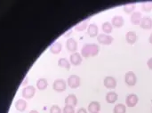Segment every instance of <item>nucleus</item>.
Here are the masks:
<instances>
[{"label":"nucleus","instance_id":"412c9836","mask_svg":"<svg viewBox=\"0 0 152 113\" xmlns=\"http://www.w3.org/2000/svg\"><path fill=\"white\" fill-rule=\"evenodd\" d=\"M90 45L91 44H85L81 49V55L85 58H88L90 55Z\"/></svg>","mask_w":152,"mask_h":113},{"label":"nucleus","instance_id":"9b49d317","mask_svg":"<svg viewBox=\"0 0 152 113\" xmlns=\"http://www.w3.org/2000/svg\"><path fill=\"white\" fill-rule=\"evenodd\" d=\"M140 26L142 29H151L152 28V19L149 16H144L142 17V21H141V23H140Z\"/></svg>","mask_w":152,"mask_h":113},{"label":"nucleus","instance_id":"6ab92c4d","mask_svg":"<svg viewBox=\"0 0 152 113\" xmlns=\"http://www.w3.org/2000/svg\"><path fill=\"white\" fill-rule=\"evenodd\" d=\"M15 108L19 112H23L27 108V103L23 99H19L15 102Z\"/></svg>","mask_w":152,"mask_h":113},{"label":"nucleus","instance_id":"393cba45","mask_svg":"<svg viewBox=\"0 0 152 113\" xmlns=\"http://www.w3.org/2000/svg\"><path fill=\"white\" fill-rule=\"evenodd\" d=\"M126 106L122 103H118L115 105L113 113H126Z\"/></svg>","mask_w":152,"mask_h":113},{"label":"nucleus","instance_id":"c756f323","mask_svg":"<svg viewBox=\"0 0 152 113\" xmlns=\"http://www.w3.org/2000/svg\"><path fill=\"white\" fill-rule=\"evenodd\" d=\"M50 113H62V111L58 105H53L50 108Z\"/></svg>","mask_w":152,"mask_h":113},{"label":"nucleus","instance_id":"4468645a","mask_svg":"<svg viewBox=\"0 0 152 113\" xmlns=\"http://www.w3.org/2000/svg\"><path fill=\"white\" fill-rule=\"evenodd\" d=\"M126 40L128 44L130 45H134L136 40H137V35H136V32L135 31H128L126 35Z\"/></svg>","mask_w":152,"mask_h":113},{"label":"nucleus","instance_id":"a211bd4d","mask_svg":"<svg viewBox=\"0 0 152 113\" xmlns=\"http://www.w3.org/2000/svg\"><path fill=\"white\" fill-rule=\"evenodd\" d=\"M62 45L60 42H54L50 45V52L53 54H58L61 51Z\"/></svg>","mask_w":152,"mask_h":113},{"label":"nucleus","instance_id":"c9c22d12","mask_svg":"<svg viewBox=\"0 0 152 113\" xmlns=\"http://www.w3.org/2000/svg\"><path fill=\"white\" fill-rule=\"evenodd\" d=\"M95 113H99V112H95Z\"/></svg>","mask_w":152,"mask_h":113},{"label":"nucleus","instance_id":"f03ea898","mask_svg":"<svg viewBox=\"0 0 152 113\" xmlns=\"http://www.w3.org/2000/svg\"><path fill=\"white\" fill-rule=\"evenodd\" d=\"M125 82L126 85L130 86V87H133L136 84L137 82V77L135 75L134 72L133 71H128L126 73L125 75Z\"/></svg>","mask_w":152,"mask_h":113},{"label":"nucleus","instance_id":"f3484780","mask_svg":"<svg viewBox=\"0 0 152 113\" xmlns=\"http://www.w3.org/2000/svg\"><path fill=\"white\" fill-rule=\"evenodd\" d=\"M118 98V94L113 92V91H110V92H109L106 95V102L108 103H116Z\"/></svg>","mask_w":152,"mask_h":113},{"label":"nucleus","instance_id":"f704fd0d","mask_svg":"<svg viewBox=\"0 0 152 113\" xmlns=\"http://www.w3.org/2000/svg\"><path fill=\"white\" fill-rule=\"evenodd\" d=\"M29 113H38V112H37V111H31Z\"/></svg>","mask_w":152,"mask_h":113},{"label":"nucleus","instance_id":"5701e85b","mask_svg":"<svg viewBox=\"0 0 152 113\" xmlns=\"http://www.w3.org/2000/svg\"><path fill=\"white\" fill-rule=\"evenodd\" d=\"M102 30H103V32L104 33H106V34H110V33H111L112 32V29H113V26H112V24L110 23V22H109V21H105V22H103V24H102Z\"/></svg>","mask_w":152,"mask_h":113},{"label":"nucleus","instance_id":"7c9ffc66","mask_svg":"<svg viewBox=\"0 0 152 113\" xmlns=\"http://www.w3.org/2000/svg\"><path fill=\"white\" fill-rule=\"evenodd\" d=\"M147 65H148L149 69L152 70V57L151 58H150V59L148 60V62H147Z\"/></svg>","mask_w":152,"mask_h":113},{"label":"nucleus","instance_id":"4be33fe9","mask_svg":"<svg viewBox=\"0 0 152 113\" xmlns=\"http://www.w3.org/2000/svg\"><path fill=\"white\" fill-rule=\"evenodd\" d=\"M58 66L61 67V68H64V69H67V70H69L70 62L66 58H61L58 61Z\"/></svg>","mask_w":152,"mask_h":113},{"label":"nucleus","instance_id":"423d86ee","mask_svg":"<svg viewBox=\"0 0 152 113\" xmlns=\"http://www.w3.org/2000/svg\"><path fill=\"white\" fill-rule=\"evenodd\" d=\"M103 84L105 86L106 88L108 89H113L117 87V80L115 78L111 77V76H108L104 79L103 80Z\"/></svg>","mask_w":152,"mask_h":113},{"label":"nucleus","instance_id":"0eeeda50","mask_svg":"<svg viewBox=\"0 0 152 113\" xmlns=\"http://www.w3.org/2000/svg\"><path fill=\"white\" fill-rule=\"evenodd\" d=\"M139 98L135 94H130L129 95L126 96V104L128 107H134L138 103Z\"/></svg>","mask_w":152,"mask_h":113},{"label":"nucleus","instance_id":"2f4dec72","mask_svg":"<svg viewBox=\"0 0 152 113\" xmlns=\"http://www.w3.org/2000/svg\"><path fill=\"white\" fill-rule=\"evenodd\" d=\"M77 113H88V112H87V111H86L85 108H80V109H78V110H77Z\"/></svg>","mask_w":152,"mask_h":113},{"label":"nucleus","instance_id":"dca6fc26","mask_svg":"<svg viewBox=\"0 0 152 113\" xmlns=\"http://www.w3.org/2000/svg\"><path fill=\"white\" fill-rule=\"evenodd\" d=\"M101 110V104L99 102L96 101H93L89 103L88 105V112L91 113L99 112V111Z\"/></svg>","mask_w":152,"mask_h":113},{"label":"nucleus","instance_id":"2eb2a0df","mask_svg":"<svg viewBox=\"0 0 152 113\" xmlns=\"http://www.w3.org/2000/svg\"><path fill=\"white\" fill-rule=\"evenodd\" d=\"M65 104L66 105H70L75 107L77 104V98L75 95L70 94L66 98H65Z\"/></svg>","mask_w":152,"mask_h":113},{"label":"nucleus","instance_id":"72a5a7b5","mask_svg":"<svg viewBox=\"0 0 152 113\" xmlns=\"http://www.w3.org/2000/svg\"><path fill=\"white\" fill-rule=\"evenodd\" d=\"M149 41H150V43H151V44H152V33L151 34L150 37H149Z\"/></svg>","mask_w":152,"mask_h":113},{"label":"nucleus","instance_id":"ddd939ff","mask_svg":"<svg viewBox=\"0 0 152 113\" xmlns=\"http://www.w3.org/2000/svg\"><path fill=\"white\" fill-rule=\"evenodd\" d=\"M142 19V12H134L131 15V22L134 24V25H140L141 23V21Z\"/></svg>","mask_w":152,"mask_h":113},{"label":"nucleus","instance_id":"f257e3e1","mask_svg":"<svg viewBox=\"0 0 152 113\" xmlns=\"http://www.w3.org/2000/svg\"><path fill=\"white\" fill-rule=\"evenodd\" d=\"M67 87V83L64 79H58L56 80H54L53 84V88L54 91L58 92V93H61L63 91L66 90Z\"/></svg>","mask_w":152,"mask_h":113},{"label":"nucleus","instance_id":"7ed1b4c3","mask_svg":"<svg viewBox=\"0 0 152 113\" xmlns=\"http://www.w3.org/2000/svg\"><path fill=\"white\" fill-rule=\"evenodd\" d=\"M36 93V88L33 86H28L24 87L21 91V95L25 99H31Z\"/></svg>","mask_w":152,"mask_h":113},{"label":"nucleus","instance_id":"cd10ccee","mask_svg":"<svg viewBox=\"0 0 152 113\" xmlns=\"http://www.w3.org/2000/svg\"><path fill=\"white\" fill-rule=\"evenodd\" d=\"M142 9L144 12H151L152 10V2H144V3H142Z\"/></svg>","mask_w":152,"mask_h":113},{"label":"nucleus","instance_id":"bb28decb","mask_svg":"<svg viewBox=\"0 0 152 113\" xmlns=\"http://www.w3.org/2000/svg\"><path fill=\"white\" fill-rule=\"evenodd\" d=\"M87 25H88V20L83 21L79 22L77 25H76L75 29H76L77 31H83V30H85V29L88 27Z\"/></svg>","mask_w":152,"mask_h":113},{"label":"nucleus","instance_id":"39448f33","mask_svg":"<svg viewBox=\"0 0 152 113\" xmlns=\"http://www.w3.org/2000/svg\"><path fill=\"white\" fill-rule=\"evenodd\" d=\"M68 85L71 88H77L80 86V78L77 75H70L67 81Z\"/></svg>","mask_w":152,"mask_h":113},{"label":"nucleus","instance_id":"f8f14e48","mask_svg":"<svg viewBox=\"0 0 152 113\" xmlns=\"http://www.w3.org/2000/svg\"><path fill=\"white\" fill-rule=\"evenodd\" d=\"M87 33L91 37H97L99 35V29L95 23H91L87 27Z\"/></svg>","mask_w":152,"mask_h":113},{"label":"nucleus","instance_id":"9d476101","mask_svg":"<svg viewBox=\"0 0 152 113\" xmlns=\"http://www.w3.org/2000/svg\"><path fill=\"white\" fill-rule=\"evenodd\" d=\"M69 62H71V64L77 66L80 65L82 62V55L79 53H73L70 57H69Z\"/></svg>","mask_w":152,"mask_h":113},{"label":"nucleus","instance_id":"20e7f679","mask_svg":"<svg viewBox=\"0 0 152 113\" xmlns=\"http://www.w3.org/2000/svg\"><path fill=\"white\" fill-rule=\"evenodd\" d=\"M114 38L113 37H111L110 35H107V34H99L97 36V41L100 43V44H102V45H110L112 42H113Z\"/></svg>","mask_w":152,"mask_h":113},{"label":"nucleus","instance_id":"1a4fd4ad","mask_svg":"<svg viewBox=\"0 0 152 113\" xmlns=\"http://www.w3.org/2000/svg\"><path fill=\"white\" fill-rule=\"evenodd\" d=\"M66 47L68 48V50L71 53H76L77 49V42L76 41L75 38L70 37L67 40L66 42Z\"/></svg>","mask_w":152,"mask_h":113},{"label":"nucleus","instance_id":"b1692460","mask_svg":"<svg viewBox=\"0 0 152 113\" xmlns=\"http://www.w3.org/2000/svg\"><path fill=\"white\" fill-rule=\"evenodd\" d=\"M100 52V46L97 44H91L90 45V55L91 56H96Z\"/></svg>","mask_w":152,"mask_h":113},{"label":"nucleus","instance_id":"473e14b6","mask_svg":"<svg viewBox=\"0 0 152 113\" xmlns=\"http://www.w3.org/2000/svg\"><path fill=\"white\" fill-rule=\"evenodd\" d=\"M27 81H28V78H26V79H25V80H24V81L22 82V84H21V85H23V86H24V85H26Z\"/></svg>","mask_w":152,"mask_h":113},{"label":"nucleus","instance_id":"aec40b11","mask_svg":"<svg viewBox=\"0 0 152 113\" xmlns=\"http://www.w3.org/2000/svg\"><path fill=\"white\" fill-rule=\"evenodd\" d=\"M48 86V83H47V80L45 79H39L37 81V87L39 89V90H45Z\"/></svg>","mask_w":152,"mask_h":113},{"label":"nucleus","instance_id":"6e6552de","mask_svg":"<svg viewBox=\"0 0 152 113\" xmlns=\"http://www.w3.org/2000/svg\"><path fill=\"white\" fill-rule=\"evenodd\" d=\"M124 23H125V20L120 15H115L111 19V24L114 28L119 29V28L123 27Z\"/></svg>","mask_w":152,"mask_h":113},{"label":"nucleus","instance_id":"a878e982","mask_svg":"<svg viewBox=\"0 0 152 113\" xmlns=\"http://www.w3.org/2000/svg\"><path fill=\"white\" fill-rule=\"evenodd\" d=\"M135 7H136L135 4L134 3H131V4H127L124 5L123 10H124V12L126 13H132V12H134Z\"/></svg>","mask_w":152,"mask_h":113},{"label":"nucleus","instance_id":"c85d7f7f","mask_svg":"<svg viewBox=\"0 0 152 113\" xmlns=\"http://www.w3.org/2000/svg\"><path fill=\"white\" fill-rule=\"evenodd\" d=\"M62 113H75V109L73 106L65 105L63 110H62Z\"/></svg>","mask_w":152,"mask_h":113}]
</instances>
